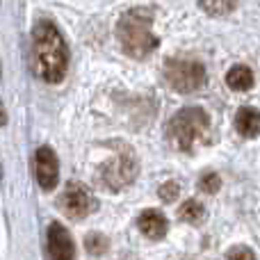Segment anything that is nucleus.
Wrapping results in <instances>:
<instances>
[{
    "mask_svg": "<svg viewBox=\"0 0 260 260\" xmlns=\"http://www.w3.org/2000/svg\"><path fill=\"white\" fill-rule=\"evenodd\" d=\"M32 55H35V71L41 80L59 82L69 67V48L64 37L50 21H37L32 27Z\"/></svg>",
    "mask_w": 260,
    "mask_h": 260,
    "instance_id": "f257e3e1",
    "label": "nucleus"
},
{
    "mask_svg": "<svg viewBox=\"0 0 260 260\" xmlns=\"http://www.w3.org/2000/svg\"><path fill=\"white\" fill-rule=\"evenodd\" d=\"M117 37L123 53L135 59H144L157 48L160 39L153 32V12L146 7H135L119 18Z\"/></svg>",
    "mask_w": 260,
    "mask_h": 260,
    "instance_id": "f03ea898",
    "label": "nucleus"
},
{
    "mask_svg": "<svg viewBox=\"0 0 260 260\" xmlns=\"http://www.w3.org/2000/svg\"><path fill=\"white\" fill-rule=\"evenodd\" d=\"M210 126V119L201 108H185L174 114L169 121V139L178 151L189 153L192 144Z\"/></svg>",
    "mask_w": 260,
    "mask_h": 260,
    "instance_id": "7ed1b4c3",
    "label": "nucleus"
},
{
    "mask_svg": "<svg viewBox=\"0 0 260 260\" xmlns=\"http://www.w3.org/2000/svg\"><path fill=\"white\" fill-rule=\"evenodd\" d=\"M137 178V157H135L130 146H119V151L114 153V157L110 162H105L99 171V180L105 189H119L128 187L133 180Z\"/></svg>",
    "mask_w": 260,
    "mask_h": 260,
    "instance_id": "20e7f679",
    "label": "nucleus"
},
{
    "mask_svg": "<svg viewBox=\"0 0 260 260\" xmlns=\"http://www.w3.org/2000/svg\"><path fill=\"white\" fill-rule=\"evenodd\" d=\"M165 78L171 89L180 94H189L203 87L206 82V69L197 57H169L165 64Z\"/></svg>",
    "mask_w": 260,
    "mask_h": 260,
    "instance_id": "39448f33",
    "label": "nucleus"
},
{
    "mask_svg": "<svg viewBox=\"0 0 260 260\" xmlns=\"http://www.w3.org/2000/svg\"><path fill=\"white\" fill-rule=\"evenodd\" d=\"M59 210L69 217V219H82L91 210H96V201L85 185L80 183H69L67 189L59 197Z\"/></svg>",
    "mask_w": 260,
    "mask_h": 260,
    "instance_id": "423d86ee",
    "label": "nucleus"
},
{
    "mask_svg": "<svg viewBox=\"0 0 260 260\" xmlns=\"http://www.w3.org/2000/svg\"><path fill=\"white\" fill-rule=\"evenodd\" d=\"M32 167H35V176H37V183L44 192H50L55 189L59 178V162L57 155L50 146H39L35 151V157H32Z\"/></svg>",
    "mask_w": 260,
    "mask_h": 260,
    "instance_id": "0eeeda50",
    "label": "nucleus"
},
{
    "mask_svg": "<svg viewBox=\"0 0 260 260\" xmlns=\"http://www.w3.org/2000/svg\"><path fill=\"white\" fill-rule=\"evenodd\" d=\"M48 256L57 260H71L76 256V247L69 235V231L62 224H50L48 226Z\"/></svg>",
    "mask_w": 260,
    "mask_h": 260,
    "instance_id": "6e6552de",
    "label": "nucleus"
},
{
    "mask_svg": "<svg viewBox=\"0 0 260 260\" xmlns=\"http://www.w3.org/2000/svg\"><path fill=\"white\" fill-rule=\"evenodd\" d=\"M137 226L142 235H146L148 240H162L167 235V229H169L160 210H144L137 219Z\"/></svg>",
    "mask_w": 260,
    "mask_h": 260,
    "instance_id": "1a4fd4ad",
    "label": "nucleus"
},
{
    "mask_svg": "<svg viewBox=\"0 0 260 260\" xmlns=\"http://www.w3.org/2000/svg\"><path fill=\"white\" fill-rule=\"evenodd\" d=\"M235 130L244 139H253L260 135V112L256 108H240L235 112Z\"/></svg>",
    "mask_w": 260,
    "mask_h": 260,
    "instance_id": "9d476101",
    "label": "nucleus"
},
{
    "mask_svg": "<svg viewBox=\"0 0 260 260\" xmlns=\"http://www.w3.org/2000/svg\"><path fill=\"white\" fill-rule=\"evenodd\" d=\"M226 85L233 91H247L253 87V71L244 64H235L229 73H226Z\"/></svg>",
    "mask_w": 260,
    "mask_h": 260,
    "instance_id": "9b49d317",
    "label": "nucleus"
},
{
    "mask_svg": "<svg viewBox=\"0 0 260 260\" xmlns=\"http://www.w3.org/2000/svg\"><path fill=\"white\" fill-rule=\"evenodd\" d=\"M203 215H206V212H203V206L199 201H194V199H187V201L178 208V217L183 221H187V224H197V221H201Z\"/></svg>",
    "mask_w": 260,
    "mask_h": 260,
    "instance_id": "f8f14e48",
    "label": "nucleus"
},
{
    "mask_svg": "<svg viewBox=\"0 0 260 260\" xmlns=\"http://www.w3.org/2000/svg\"><path fill=\"white\" fill-rule=\"evenodd\" d=\"M199 3H201V7L206 9L208 14H212V16H224V14L233 12L238 0H199Z\"/></svg>",
    "mask_w": 260,
    "mask_h": 260,
    "instance_id": "ddd939ff",
    "label": "nucleus"
},
{
    "mask_svg": "<svg viewBox=\"0 0 260 260\" xmlns=\"http://www.w3.org/2000/svg\"><path fill=\"white\" fill-rule=\"evenodd\" d=\"M85 247H87V251H89V253H94V256H101V253L108 251L110 242H108V238H105V235H101V233H91V235H87Z\"/></svg>",
    "mask_w": 260,
    "mask_h": 260,
    "instance_id": "4468645a",
    "label": "nucleus"
},
{
    "mask_svg": "<svg viewBox=\"0 0 260 260\" xmlns=\"http://www.w3.org/2000/svg\"><path fill=\"white\" fill-rule=\"evenodd\" d=\"M199 187L208 194H215L217 189L221 187V178L215 174V171H208V174H203L201 178H199Z\"/></svg>",
    "mask_w": 260,
    "mask_h": 260,
    "instance_id": "2eb2a0df",
    "label": "nucleus"
},
{
    "mask_svg": "<svg viewBox=\"0 0 260 260\" xmlns=\"http://www.w3.org/2000/svg\"><path fill=\"white\" fill-rule=\"evenodd\" d=\"M178 192H180L178 183H176V180H169V183L160 185V192H157V197H160L165 203H171V201H176V197H178Z\"/></svg>",
    "mask_w": 260,
    "mask_h": 260,
    "instance_id": "dca6fc26",
    "label": "nucleus"
},
{
    "mask_svg": "<svg viewBox=\"0 0 260 260\" xmlns=\"http://www.w3.org/2000/svg\"><path fill=\"white\" fill-rule=\"evenodd\" d=\"M226 256H229V258H233V256H249V258H253V256H256V251H251V249H247V247H233V249H229V251H226Z\"/></svg>",
    "mask_w": 260,
    "mask_h": 260,
    "instance_id": "f3484780",
    "label": "nucleus"
}]
</instances>
